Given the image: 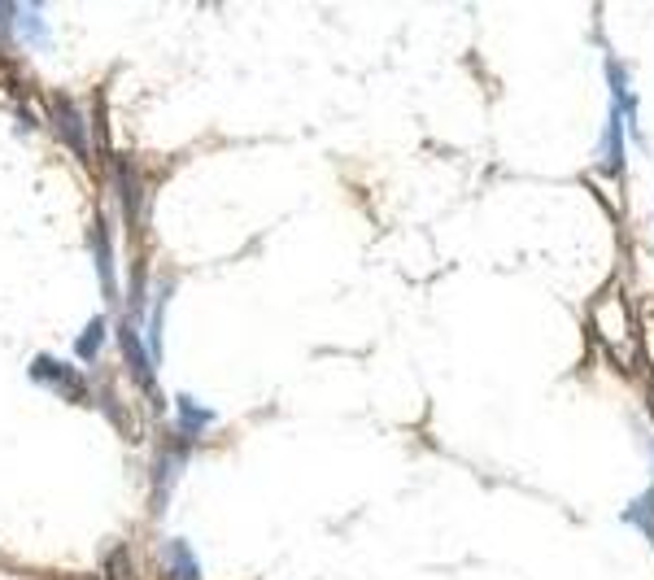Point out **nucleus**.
Wrapping results in <instances>:
<instances>
[{
	"label": "nucleus",
	"mask_w": 654,
	"mask_h": 580,
	"mask_svg": "<svg viewBox=\"0 0 654 580\" xmlns=\"http://www.w3.org/2000/svg\"><path fill=\"white\" fill-rule=\"evenodd\" d=\"M92 254H97L100 288L109 293V301H119V271H114V244H109V227H105V223H97V232H92Z\"/></svg>",
	"instance_id": "5"
},
{
	"label": "nucleus",
	"mask_w": 654,
	"mask_h": 580,
	"mask_svg": "<svg viewBox=\"0 0 654 580\" xmlns=\"http://www.w3.org/2000/svg\"><path fill=\"white\" fill-rule=\"evenodd\" d=\"M105 332H109V327H105V315H97V319L79 332V340H75V358H79V362H97L100 349H105Z\"/></svg>",
	"instance_id": "6"
},
{
	"label": "nucleus",
	"mask_w": 654,
	"mask_h": 580,
	"mask_svg": "<svg viewBox=\"0 0 654 580\" xmlns=\"http://www.w3.org/2000/svg\"><path fill=\"white\" fill-rule=\"evenodd\" d=\"M119 345H122V358H127V371H131V380L149 393L153 401H161L158 393V362H153V354H149V345H144V337H140L136 323H119Z\"/></svg>",
	"instance_id": "2"
},
{
	"label": "nucleus",
	"mask_w": 654,
	"mask_h": 580,
	"mask_svg": "<svg viewBox=\"0 0 654 580\" xmlns=\"http://www.w3.org/2000/svg\"><path fill=\"white\" fill-rule=\"evenodd\" d=\"M26 371H31V380L40 384V388H53V393L79 401V406L88 401V380H83V371H75L70 362L53 358V354H40V358L31 362Z\"/></svg>",
	"instance_id": "1"
},
{
	"label": "nucleus",
	"mask_w": 654,
	"mask_h": 580,
	"mask_svg": "<svg viewBox=\"0 0 654 580\" xmlns=\"http://www.w3.org/2000/svg\"><path fill=\"white\" fill-rule=\"evenodd\" d=\"M48 119H53V131L61 136V144L66 149H75V158L88 161V122H83L79 105L66 97H53V105H48Z\"/></svg>",
	"instance_id": "3"
},
{
	"label": "nucleus",
	"mask_w": 654,
	"mask_h": 580,
	"mask_svg": "<svg viewBox=\"0 0 654 580\" xmlns=\"http://www.w3.org/2000/svg\"><path fill=\"white\" fill-rule=\"evenodd\" d=\"M166 567H171V580H201V567L192 559V550L175 541V545H166Z\"/></svg>",
	"instance_id": "7"
},
{
	"label": "nucleus",
	"mask_w": 654,
	"mask_h": 580,
	"mask_svg": "<svg viewBox=\"0 0 654 580\" xmlns=\"http://www.w3.org/2000/svg\"><path fill=\"white\" fill-rule=\"evenodd\" d=\"M210 423H214V410H210V406H197L188 393H179L175 398V432H179V440H188V445H192L201 432H210Z\"/></svg>",
	"instance_id": "4"
}]
</instances>
